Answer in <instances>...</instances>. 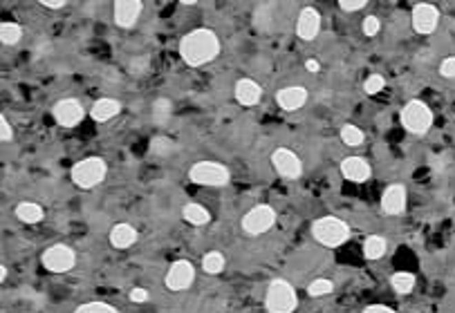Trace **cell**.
I'll return each mask as SVG.
<instances>
[{"label": "cell", "mask_w": 455, "mask_h": 313, "mask_svg": "<svg viewBox=\"0 0 455 313\" xmlns=\"http://www.w3.org/2000/svg\"><path fill=\"white\" fill-rule=\"evenodd\" d=\"M379 30H381V23H379L377 16H368V18L363 21V34H365V36H377Z\"/></svg>", "instance_id": "31"}, {"label": "cell", "mask_w": 455, "mask_h": 313, "mask_svg": "<svg viewBox=\"0 0 455 313\" xmlns=\"http://www.w3.org/2000/svg\"><path fill=\"white\" fill-rule=\"evenodd\" d=\"M23 39V27L16 23H3L0 25V41L5 45H16Z\"/></svg>", "instance_id": "26"}, {"label": "cell", "mask_w": 455, "mask_h": 313, "mask_svg": "<svg viewBox=\"0 0 455 313\" xmlns=\"http://www.w3.org/2000/svg\"><path fill=\"white\" fill-rule=\"evenodd\" d=\"M440 74L446 78H455V56H449L440 63Z\"/></svg>", "instance_id": "32"}, {"label": "cell", "mask_w": 455, "mask_h": 313, "mask_svg": "<svg viewBox=\"0 0 455 313\" xmlns=\"http://www.w3.org/2000/svg\"><path fill=\"white\" fill-rule=\"evenodd\" d=\"M383 85H386V78H383L381 74H370L368 78H365L363 89H365V94H379Z\"/></svg>", "instance_id": "30"}, {"label": "cell", "mask_w": 455, "mask_h": 313, "mask_svg": "<svg viewBox=\"0 0 455 313\" xmlns=\"http://www.w3.org/2000/svg\"><path fill=\"white\" fill-rule=\"evenodd\" d=\"M16 217L25 224H39L43 219V208L34 202H23L16 206Z\"/></svg>", "instance_id": "21"}, {"label": "cell", "mask_w": 455, "mask_h": 313, "mask_svg": "<svg viewBox=\"0 0 455 313\" xmlns=\"http://www.w3.org/2000/svg\"><path fill=\"white\" fill-rule=\"evenodd\" d=\"M180 54L186 65L191 67H200L207 65L220 54V41L218 34L211 30H193L182 39L180 43Z\"/></svg>", "instance_id": "1"}, {"label": "cell", "mask_w": 455, "mask_h": 313, "mask_svg": "<svg viewBox=\"0 0 455 313\" xmlns=\"http://www.w3.org/2000/svg\"><path fill=\"white\" fill-rule=\"evenodd\" d=\"M119 110H121V103L117 101V98H99V101L92 105L90 114H92L94 121L105 123V121L114 119V116L119 114Z\"/></svg>", "instance_id": "19"}, {"label": "cell", "mask_w": 455, "mask_h": 313, "mask_svg": "<svg viewBox=\"0 0 455 313\" xmlns=\"http://www.w3.org/2000/svg\"><path fill=\"white\" fill-rule=\"evenodd\" d=\"M195 280V268L189 259H177V262L171 264L166 273V286L171 291H184L189 289Z\"/></svg>", "instance_id": "10"}, {"label": "cell", "mask_w": 455, "mask_h": 313, "mask_svg": "<svg viewBox=\"0 0 455 313\" xmlns=\"http://www.w3.org/2000/svg\"><path fill=\"white\" fill-rule=\"evenodd\" d=\"M305 69H307V72H312V74H316V72L321 69L318 61H316V58H310V61L305 63Z\"/></svg>", "instance_id": "37"}, {"label": "cell", "mask_w": 455, "mask_h": 313, "mask_svg": "<svg viewBox=\"0 0 455 313\" xmlns=\"http://www.w3.org/2000/svg\"><path fill=\"white\" fill-rule=\"evenodd\" d=\"M148 298H150V293H148L146 289H139V286H137V289L130 291V300H132V302H146Z\"/></svg>", "instance_id": "35"}, {"label": "cell", "mask_w": 455, "mask_h": 313, "mask_svg": "<svg viewBox=\"0 0 455 313\" xmlns=\"http://www.w3.org/2000/svg\"><path fill=\"white\" fill-rule=\"evenodd\" d=\"M5 277H7V268L0 266V280H5Z\"/></svg>", "instance_id": "39"}, {"label": "cell", "mask_w": 455, "mask_h": 313, "mask_svg": "<svg viewBox=\"0 0 455 313\" xmlns=\"http://www.w3.org/2000/svg\"><path fill=\"white\" fill-rule=\"evenodd\" d=\"M332 291H334V284H332V280H327V277H318V280L312 282L307 289L312 298H323V295H330Z\"/></svg>", "instance_id": "28"}, {"label": "cell", "mask_w": 455, "mask_h": 313, "mask_svg": "<svg viewBox=\"0 0 455 313\" xmlns=\"http://www.w3.org/2000/svg\"><path fill=\"white\" fill-rule=\"evenodd\" d=\"M189 179L193 184H200V186H213V188H220V186H227L231 173L227 166L216 164V161H200L189 170Z\"/></svg>", "instance_id": "6"}, {"label": "cell", "mask_w": 455, "mask_h": 313, "mask_svg": "<svg viewBox=\"0 0 455 313\" xmlns=\"http://www.w3.org/2000/svg\"><path fill=\"white\" fill-rule=\"evenodd\" d=\"M261 96H263V89H261V85L256 83V80L240 78L236 83V98H238L240 105H247V107L256 105L258 101H261Z\"/></svg>", "instance_id": "18"}, {"label": "cell", "mask_w": 455, "mask_h": 313, "mask_svg": "<svg viewBox=\"0 0 455 313\" xmlns=\"http://www.w3.org/2000/svg\"><path fill=\"white\" fill-rule=\"evenodd\" d=\"M137 241V230L130 224H117L110 230V244L114 248H130Z\"/></svg>", "instance_id": "20"}, {"label": "cell", "mask_w": 455, "mask_h": 313, "mask_svg": "<svg viewBox=\"0 0 455 313\" xmlns=\"http://www.w3.org/2000/svg\"><path fill=\"white\" fill-rule=\"evenodd\" d=\"M272 164L276 168V173H279L281 177L285 179H299L301 173H303V164L301 159L294 155V152L290 148H279L274 150L272 155Z\"/></svg>", "instance_id": "11"}, {"label": "cell", "mask_w": 455, "mask_h": 313, "mask_svg": "<svg viewBox=\"0 0 455 313\" xmlns=\"http://www.w3.org/2000/svg\"><path fill=\"white\" fill-rule=\"evenodd\" d=\"M184 219L193 224V226H204V224L211 222V213L200 204H189L184 208Z\"/></svg>", "instance_id": "23"}, {"label": "cell", "mask_w": 455, "mask_h": 313, "mask_svg": "<svg viewBox=\"0 0 455 313\" xmlns=\"http://www.w3.org/2000/svg\"><path fill=\"white\" fill-rule=\"evenodd\" d=\"M370 166L368 161L361 159V157H347L341 161V175L347 179V182H354V184H361L365 179H370Z\"/></svg>", "instance_id": "15"}, {"label": "cell", "mask_w": 455, "mask_h": 313, "mask_svg": "<svg viewBox=\"0 0 455 313\" xmlns=\"http://www.w3.org/2000/svg\"><path fill=\"white\" fill-rule=\"evenodd\" d=\"M52 114L59 125L63 128H74V125L81 123V119L85 116L83 112V105L77 101V98H61V101L52 107Z\"/></svg>", "instance_id": "9"}, {"label": "cell", "mask_w": 455, "mask_h": 313, "mask_svg": "<svg viewBox=\"0 0 455 313\" xmlns=\"http://www.w3.org/2000/svg\"><path fill=\"white\" fill-rule=\"evenodd\" d=\"M401 123H404V128L413 134H426L431 130L433 125V112L431 107H428L424 101H410L404 105V110H401Z\"/></svg>", "instance_id": "5"}, {"label": "cell", "mask_w": 455, "mask_h": 313, "mask_svg": "<svg viewBox=\"0 0 455 313\" xmlns=\"http://www.w3.org/2000/svg\"><path fill=\"white\" fill-rule=\"evenodd\" d=\"M390 284H392V289H395L397 293L406 295V293H410V291L415 289V275L408 273V271H397V273H392Z\"/></svg>", "instance_id": "24"}, {"label": "cell", "mask_w": 455, "mask_h": 313, "mask_svg": "<svg viewBox=\"0 0 455 313\" xmlns=\"http://www.w3.org/2000/svg\"><path fill=\"white\" fill-rule=\"evenodd\" d=\"M12 137H14V132H12L10 121H7V119H0V139H3V141H10Z\"/></svg>", "instance_id": "34"}, {"label": "cell", "mask_w": 455, "mask_h": 313, "mask_svg": "<svg viewBox=\"0 0 455 313\" xmlns=\"http://www.w3.org/2000/svg\"><path fill=\"white\" fill-rule=\"evenodd\" d=\"M202 268H204V273H209V275L222 273V271H225V255L218 253V250H211V253L204 255Z\"/></svg>", "instance_id": "25"}, {"label": "cell", "mask_w": 455, "mask_h": 313, "mask_svg": "<svg viewBox=\"0 0 455 313\" xmlns=\"http://www.w3.org/2000/svg\"><path fill=\"white\" fill-rule=\"evenodd\" d=\"M338 7L343 9V12H356V9H363L365 7V0H341Z\"/></svg>", "instance_id": "33"}, {"label": "cell", "mask_w": 455, "mask_h": 313, "mask_svg": "<svg viewBox=\"0 0 455 313\" xmlns=\"http://www.w3.org/2000/svg\"><path fill=\"white\" fill-rule=\"evenodd\" d=\"M276 224V211L272 206L261 204L256 208L249 211L243 217V228L249 233V235H263Z\"/></svg>", "instance_id": "8"}, {"label": "cell", "mask_w": 455, "mask_h": 313, "mask_svg": "<svg viewBox=\"0 0 455 313\" xmlns=\"http://www.w3.org/2000/svg\"><path fill=\"white\" fill-rule=\"evenodd\" d=\"M363 313H395L390 307H386V304H370V307H365Z\"/></svg>", "instance_id": "36"}, {"label": "cell", "mask_w": 455, "mask_h": 313, "mask_svg": "<svg viewBox=\"0 0 455 313\" xmlns=\"http://www.w3.org/2000/svg\"><path fill=\"white\" fill-rule=\"evenodd\" d=\"M43 5L52 9H61V7H65V0H43Z\"/></svg>", "instance_id": "38"}, {"label": "cell", "mask_w": 455, "mask_h": 313, "mask_svg": "<svg viewBox=\"0 0 455 313\" xmlns=\"http://www.w3.org/2000/svg\"><path fill=\"white\" fill-rule=\"evenodd\" d=\"M141 14V3L139 0H117L114 3V23L123 30H130L137 23Z\"/></svg>", "instance_id": "14"}, {"label": "cell", "mask_w": 455, "mask_h": 313, "mask_svg": "<svg viewBox=\"0 0 455 313\" xmlns=\"http://www.w3.org/2000/svg\"><path fill=\"white\" fill-rule=\"evenodd\" d=\"M386 248H388V244L381 235H370V237H365V241H363V255L368 259L383 257L386 255Z\"/></svg>", "instance_id": "22"}, {"label": "cell", "mask_w": 455, "mask_h": 313, "mask_svg": "<svg viewBox=\"0 0 455 313\" xmlns=\"http://www.w3.org/2000/svg\"><path fill=\"white\" fill-rule=\"evenodd\" d=\"M41 262L52 273H65L70 268H74L77 253H74V248H70L65 244H54L43 253Z\"/></svg>", "instance_id": "7"}, {"label": "cell", "mask_w": 455, "mask_h": 313, "mask_svg": "<svg viewBox=\"0 0 455 313\" xmlns=\"http://www.w3.org/2000/svg\"><path fill=\"white\" fill-rule=\"evenodd\" d=\"M105 161L99 157H88L81 159L79 164H74L72 168V182L83 188V191H90V188L99 186L103 179H105Z\"/></svg>", "instance_id": "4"}, {"label": "cell", "mask_w": 455, "mask_h": 313, "mask_svg": "<svg viewBox=\"0 0 455 313\" xmlns=\"http://www.w3.org/2000/svg\"><path fill=\"white\" fill-rule=\"evenodd\" d=\"M437 23H440V12H437L435 5H428V3L415 5L413 27L417 34H433L437 30Z\"/></svg>", "instance_id": "12"}, {"label": "cell", "mask_w": 455, "mask_h": 313, "mask_svg": "<svg viewBox=\"0 0 455 313\" xmlns=\"http://www.w3.org/2000/svg\"><path fill=\"white\" fill-rule=\"evenodd\" d=\"M341 139H343L345 146L356 148V146H361L365 137H363V132L356 128V125L347 123V125H343V128H341Z\"/></svg>", "instance_id": "27"}, {"label": "cell", "mask_w": 455, "mask_h": 313, "mask_svg": "<svg viewBox=\"0 0 455 313\" xmlns=\"http://www.w3.org/2000/svg\"><path fill=\"white\" fill-rule=\"evenodd\" d=\"M265 307L270 313H294V309L299 307V298L294 286L287 280H274L267 286Z\"/></svg>", "instance_id": "3"}, {"label": "cell", "mask_w": 455, "mask_h": 313, "mask_svg": "<svg viewBox=\"0 0 455 313\" xmlns=\"http://www.w3.org/2000/svg\"><path fill=\"white\" fill-rule=\"evenodd\" d=\"M321 30V16L316 9L305 7L299 16V23H296V34L301 36L303 41H312Z\"/></svg>", "instance_id": "17"}, {"label": "cell", "mask_w": 455, "mask_h": 313, "mask_svg": "<svg viewBox=\"0 0 455 313\" xmlns=\"http://www.w3.org/2000/svg\"><path fill=\"white\" fill-rule=\"evenodd\" d=\"M312 235H314L318 244H323L327 248H336L350 239V226L343 219L327 215V217H321L312 224Z\"/></svg>", "instance_id": "2"}, {"label": "cell", "mask_w": 455, "mask_h": 313, "mask_svg": "<svg viewBox=\"0 0 455 313\" xmlns=\"http://www.w3.org/2000/svg\"><path fill=\"white\" fill-rule=\"evenodd\" d=\"M276 101L283 107V110H299V107L305 105L307 101V89L301 87V85H290V87H283L279 94H276Z\"/></svg>", "instance_id": "16"}, {"label": "cell", "mask_w": 455, "mask_h": 313, "mask_svg": "<svg viewBox=\"0 0 455 313\" xmlns=\"http://www.w3.org/2000/svg\"><path fill=\"white\" fill-rule=\"evenodd\" d=\"M74 313H119V311L105 302H85Z\"/></svg>", "instance_id": "29"}, {"label": "cell", "mask_w": 455, "mask_h": 313, "mask_svg": "<svg viewBox=\"0 0 455 313\" xmlns=\"http://www.w3.org/2000/svg\"><path fill=\"white\" fill-rule=\"evenodd\" d=\"M381 208L386 215H401L406 208V188L401 184L388 186L381 195Z\"/></svg>", "instance_id": "13"}]
</instances>
